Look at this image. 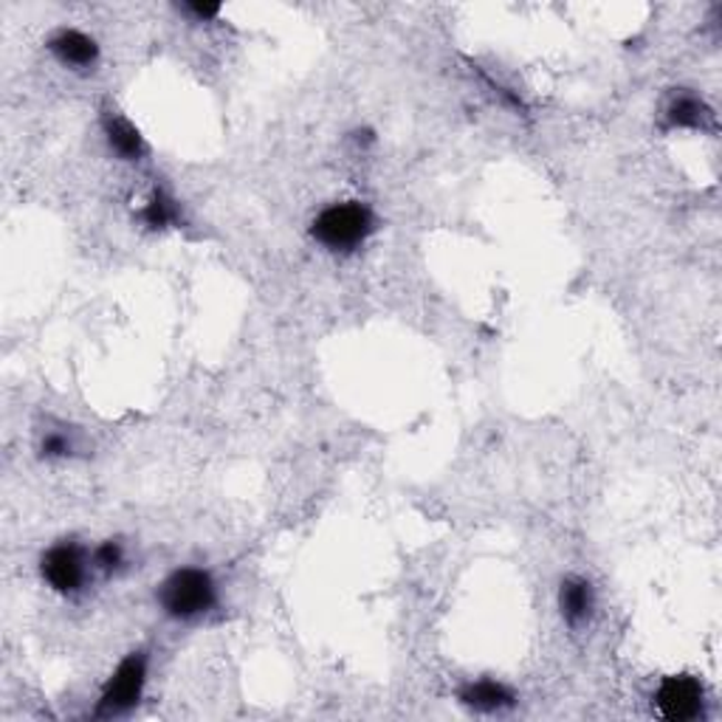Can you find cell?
<instances>
[{
    "label": "cell",
    "instance_id": "cell-6",
    "mask_svg": "<svg viewBox=\"0 0 722 722\" xmlns=\"http://www.w3.org/2000/svg\"><path fill=\"white\" fill-rule=\"evenodd\" d=\"M49 51L65 65V69H74V71L94 69L96 60H100V45H96V40L76 32V29H63V32H56L54 38L49 40Z\"/></svg>",
    "mask_w": 722,
    "mask_h": 722
},
{
    "label": "cell",
    "instance_id": "cell-4",
    "mask_svg": "<svg viewBox=\"0 0 722 722\" xmlns=\"http://www.w3.org/2000/svg\"><path fill=\"white\" fill-rule=\"evenodd\" d=\"M91 567L94 565H91V556L85 554V548L71 539L56 542L40 556V576H43L45 585L69 598L80 596L85 590Z\"/></svg>",
    "mask_w": 722,
    "mask_h": 722
},
{
    "label": "cell",
    "instance_id": "cell-10",
    "mask_svg": "<svg viewBox=\"0 0 722 722\" xmlns=\"http://www.w3.org/2000/svg\"><path fill=\"white\" fill-rule=\"evenodd\" d=\"M711 118V111L703 100L694 94H674L667 107V127H680V131H703L705 122Z\"/></svg>",
    "mask_w": 722,
    "mask_h": 722
},
{
    "label": "cell",
    "instance_id": "cell-3",
    "mask_svg": "<svg viewBox=\"0 0 722 722\" xmlns=\"http://www.w3.org/2000/svg\"><path fill=\"white\" fill-rule=\"evenodd\" d=\"M144 683H147V654L131 652L118 663L116 672L107 678V683L102 685L94 716H100V720H113V716L131 714L138 705V700H142Z\"/></svg>",
    "mask_w": 722,
    "mask_h": 722
},
{
    "label": "cell",
    "instance_id": "cell-5",
    "mask_svg": "<svg viewBox=\"0 0 722 722\" xmlns=\"http://www.w3.org/2000/svg\"><path fill=\"white\" fill-rule=\"evenodd\" d=\"M703 683L691 674H672L654 691V709L669 722H689L703 714Z\"/></svg>",
    "mask_w": 722,
    "mask_h": 722
},
{
    "label": "cell",
    "instance_id": "cell-11",
    "mask_svg": "<svg viewBox=\"0 0 722 722\" xmlns=\"http://www.w3.org/2000/svg\"><path fill=\"white\" fill-rule=\"evenodd\" d=\"M138 218H142V224L147 226V229H167V226H175L180 220L178 200L169 198L164 189H153V195L147 198Z\"/></svg>",
    "mask_w": 722,
    "mask_h": 722
},
{
    "label": "cell",
    "instance_id": "cell-8",
    "mask_svg": "<svg viewBox=\"0 0 722 722\" xmlns=\"http://www.w3.org/2000/svg\"><path fill=\"white\" fill-rule=\"evenodd\" d=\"M461 703L466 705V709L479 711V714H497V711H505L517 703V694L505 683H499V680L483 678L463 685Z\"/></svg>",
    "mask_w": 722,
    "mask_h": 722
},
{
    "label": "cell",
    "instance_id": "cell-14",
    "mask_svg": "<svg viewBox=\"0 0 722 722\" xmlns=\"http://www.w3.org/2000/svg\"><path fill=\"white\" fill-rule=\"evenodd\" d=\"M189 12L193 14H198L200 20H209V18H218V12H220V7H200V3H195V7H187Z\"/></svg>",
    "mask_w": 722,
    "mask_h": 722
},
{
    "label": "cell",
    "instance_id": "cell-7",
    "mask_svg": "<svg viewBox=\"0 0 722 722\" xmlns=\"http://www.w3.org/2000/svg\"><path fill=\"white\" fill-rule=\"evenodd\" d=\"M559 610L570 629H581L585 623H590L592 612H596V592H592L590 581L581 576H567L559 590Z\"/></svg>",
    "mask_w": 722,
    "mask_h": 722
},
{
    "label": "cell",
    "instance_id": "cell-12",
    "mask_svg": "<svg viewBox=\"0 0 722 722\" xmlns=\"http://www.w3.org/2000/svg\"><path fill=\"white\" fill-rule=\"evenodd\" d=\"M91 565H94V570H100L102 576H118L122 570L127 567V548L125 542L122 539H107L102 542L100 548L94 550V556H91Z\"/></svg>",
    "mask_w": 722,
    "mask_h": 722
},
{
    "label": "cell",
    "instance_id": "cell-1",
    "mask_svg": "<svg viewBox=\"0 0 722 722\" xmlns=\"http://www.w3.org/2000/svg\"><path fill=\"white\" fill-rule=\"evenodd\" d=\"M158 605L175 621H198L218 605V585L204 567H178L158 587Z\"/></svg>",
    "mask_w": 722,
    "mask_h": 722
},
{
    "label": "cell",
    "instance_id": "cell-13",
    "mask_svg": "<svg viewBox=\"0 0 722 722\" xmlns=\"http://www.w3.org/2000/svg\"><path fill=\"white\" fill-rule=\"evenodd\" d=\"M74 437L63 430H51L45 432L43 441H40V452L43 457H51V461H63V457L74 455Z\"/></svg>",
    "mask_w": 722,
    "mask_h": 722
},
{
    "label": "cell",
    "instance_id": "cell-2",
    "mask_svg": "<svg viewBox=\"0 0 722 722\" xmlns=\"http://www.w3.org/2000/svg\"><path fill=\"white\" fill-rule=\"evenodd\" d=\"M375 231V215L368 204L361 200H344L333 204L317 215L311 224V237L322 249L333 255L355 251L368 244V237Z\"/></svg>",
    "mask_w": 722,
    "mask_h": 722
},
{
    "label": "cell",
    "instance_id": "cell-9",
    "mask_svg": "<svg viewBox=\"0 0 722 722\" xmlns=\"http://www.w3.org/2000/svg\"><path fill=\"white\" fill-rule=\"evenodd\" d=\"M102 131H105L107 147H111L122 162H138V158L147 153V144H144L142 133H138L125 116H118V113L105 111V116H102Z\"/></svg>",
    "mask_w": 722,
    "mask_h": 722
}]
</instances>
